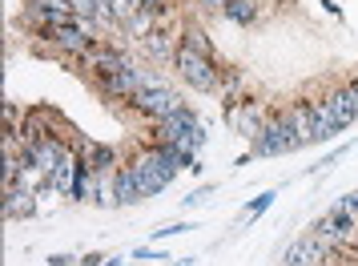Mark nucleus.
I'll return each mask as SVG.
<instances>
[{"mask_svg": "<svg viewBox=\"0 0 358 266\" xmlns=\"http://www.w3.org/2000/svg\"><path fill=\"white\" fill-rule=\"evenodd\" d=\"M133 174H137V186H141V194L145 198H153V194H162L165 186L178 178V169L165 162V153L157 150V146H145V150H137L129 158Z\"/></svg>", "mask_w": 358, "mask_h": 266, "instance_id": "f257e3e1", "label": "nucleus"}, {"mask_svg": "<svg viewBox=\"0 0 358 266\" xmlns=\"http://www.w3.org/2000/svg\"><path fill=\"white\" fill-rule=\"evenodd\" d=\"M173 69H178L181 81L189 85V89H197V93H217V89H222V69L213 65L210 57L185 49V45H181L178 57H173Z\"/></svg>", "mask_w": 358, "mask_h": 266, "instance_id": "f03ea898", "label": "nucleus"}, {"mask_svg": "<svg viewBox=\"0 0 358 266\" xmlns=\"http://www.w3.org/2000/svg\"><path fill=\"white\" fill-rule=\"evenodd\" d=\"M294 150H302V146H298V133H294L290 117L286 113H270L262 137L250 146V158H282V153H294Z\"/></svg>", "mask_w": 358, "mask_h": 266, "instance_id": "7ed1b4c3", "label": "nucleus"}, {"mask_svg": "<svg viewBox=\"0 0 358 266\" xmlns=\"http://www.w3.org/2000/svg\"><path fill=\"white\" fill-rule=\"evenodd\" d=\"M226 121H229V130L238 133V137H245L250 146L262 137V130H266V121H270V105L258 97H242L238 105H229L226 109Z\"/></svg>", "mask_w": 358, "mask_h": 266, "instance_id": "20e7f679", "label": "nucleus"}, {"mask_svg": "<svg viewBox=\"0 0 358 266\" xmlns=\"http://www.w3.org/2000/svg\"><path fill=\"white\" fill-rule=\"evenodd\" d=\"M185 101H181L178 89H169V85H157V89H141L133 101H125V109H133V113H141L145 121H153V117H165L173 113V109H181Z\"/></svg>", "mask_w": 358, "mask_h": 266, "instance_id": "39448f33", "label": "nucleus"}, {"mask_svg": "<svg viewBox=\"0 0 358 266\" xmlns=\"http://www.w3.org/2000/svg\"><path fill=\"white\" fill-rule=\"evenodd\" d=\"M310 234H314V238H318V242H322L330 254H334V250H342V246H346V242L358 234V222H350V218H338V214H330V210H326V214L318 218L314 226H310Z\"/></svg>", "mask_w": 358, "mask_h": 266, "instance_id": "423d86ee", "label": "nucleus"}, {"mask_svg": "<svg viewBox=\"0 0 358 266\" xmlns=\"http://www.w3.org/2000/svg\"><path fill=\"white\" fill-rule=\"evenodd\" d=\"M178 49H181V29H173V24H157L149 36H141V52L157 65H173Z\"/></svg>", "mask_w": 358, "mask_h": 266, "instance_id": "0eeeda50", "label": "nucleus"}, {"mask_svg": "<svg viewBox=\"0 0 358 266\" xmlns=\"http://www.w3.org/2000/svg\"><path fill=\"white\" fill-rule=\"evenodd\" d=\"M334 254L314 238V234H302V238H294L290 246L282 250V266H322L330 262Z\"/></svg>", "mask_w": 358, "mask_h": 266, "instance_id": "6e6552de", "label": "nucleus"}, {"mask_svg": "<svg viewBox=\"0 0 358 266\" xmlns=\"http://www.w3.org/2000/svg\"><path fill=\"white\" fill-rule=\"evenodd\" d=\"M326 105H330V113H334V125L342 130H350L358 121V97H355V89L350 85H334L330 93H326Z\"/></svg>", "mask_w": 358, "mask_h": 266, "instance_id": "1a4fd4ad", "label": "nucleus"}, {"mask_svg": "<svg viewBox=\"0 0 358 266\" xmlns=\"http://www.w3.org/2000/svg\"><path fill=\"white\" fill-rule=\"evenodd\" d=\"M81 158L89 162L93 174H117L121 169V153L109 141H81Z\"/></svg>", "mask_w": 358, "mask_h": 266, "instance_id": "9d476101", "label": "nucleus"}, {"mask_svg": "<svg viewBox=\"0 0 358 266\" xmlns=\"http://www.w3.org/2000/svg\"><path fill=\"white\" fill-rule=\"evenodd\" d=\"M36 214V190L20 182L17 190H4V218L8 222H20V218Z\"/></svg>", "mask_w": 358, "mask_h": 266, "instance_id": "9b49d317", "label": "nucleus"}, {"mask_svg": "<svg viewBox=\"0 0 358 266\" xmlns=\"http://www.w3.org/2000/svg\"><path fill=\"white\" fill-rule=\"evenodd\" d=\"M286 117H290L294 133H298V146H314V141H318V137H314V101H310V97L290 101Z\"/></svg>", "mask_w": 358, "mask_h": 266, "instance_id": "f8f14e48", "label": "nucleus"}, {"mask_svg": "<svg viewBox=\"0 0 358 266\" xmlns=\"http://www.w3.org/2000/svg\"><path fill=\"white\" fill-rule=\"evenodd\" d=\"M113 194H117V206H137V202L145 198V194H141V186H137V174H133L129 162H121V169L113 174Z\"/></svg>", "mask_w": 358, "mask_h": 266, "instance_id": "ddd939ff", "label": "nucleus"}, {"mask_svg": "<svg viewBox=\"0 0 358 266\" xmlns=\"http://www.w3.org/2000/svg\"><path fill=\"white\" fill-rule=\"evenodd\" d=\"M258 17H262L258 0H229V4H226V20H229V24H238V29L258 24Z\"/></svg>", "mask_w": 358, "mask_h": 266, "instance_id": "4468645a", "label": "nucleus"}, {"mask_svg": "<svg viewBox=\"0 0 358 266\" xmlns=\"http://www.w3.org/2000/svg\"><path fill=\"white\" fill-rule=\"evenodd\" d=\"M181 45L213 61V41H210V33H206L201 24H194V20H185V24H181Z\"/></svg>", "mask_w": 358, "mask_h": 266, "instance_id": "2eb2a0df", "label": "nucleus"}, {"mask_svg": "<svg viewBox=\"0 0 358 266\" xmlns=\"http://www.w3.org/2000/svg\"><path fill=\"white\" fill-rule=\"evenodd\" d=\"M330 214L338 218H350V222H358V190H350V194H342L334 206H330Z\"/></svg>", "mask_w": 358, "mask_h": 266, "instance_id": "dca6fc26", "label": "nucleus"}, {"mask_svg": "<svg viewBox=\"0 0 358 266\" xmlns=\"http://www.w3.org/2000/svg\"><path fill=\"white\" fill-rule=\"evenodd\" d=\"M274 198H278L274 190H266V194H258V198H254V202H250V206H245V210H242V218H250V222H254V218H258V214H266V210L274 206Z\"/></svg>", "mask_w": 358, "mask_h": 266, "instance_id": "f3484780", "label": "nucleus"}, {"mask_svg": "<svg viewBox=\"0 0 358 266\" xmlns=\"http://www.w3.org/2000/svg\"><path fill=\"white\" fill-rule=\"evenodd\" d=\"M194 230V222H173V226H162V230H153V242H165V238H178V234Z\"/></svg>", "mask_w": 358, "mask_h": 266, "instance_id": "a211bd4d", "label": "nucleus"}, {"mask_svg": "<svg viewBox=\"0 0 358 266\" xmlns=\"http://www.w3.org/2000/svg\"><path fill=\"white\" fill-rule=\"evenodd\" d=\"M194 4L206 13V17H226V4H229V0H194Z\"/></svg>", "mask_w": 358, "mask_h": 266, "instance_id": "6ab92c4d", "label": "nucleus"}, {"mask_svg": "<svg viewBox=\"0 0 358 266\" xmlns=\"http://www.w3.org/2000/svg\"><path fill=\"white\" fill-rule=\"evenodd\" d=\"M213 194V186H201V190H194V194H185V210H194V206H201V202Z\"/></svg>", "mask_w": 358, "mask_h": 266, "instance_id": "aec40b11", "label": "nucleus"}, {"mask_svg": "<svg viewBox=\"0 0 358 266\" xmlns=\"http://www.w3.org/2000/svg\"><path fill=\"white\" fill-rule=\"evenodd\" d=\"M49 266H77L73 254H49Z\"/></svg>", "mask_w": 358, "mask_h": 266, "instance_id": "412c9836", "label": "nucleus"}, {"mask_svg": "<svg viewBox=\"0 0 358 266\" xmlns=\"http://www.w3.org/2000/svg\"><path fill=\"white\" fill-rule=\"evenodd\" d=\"M81 266H105V258H101V254H85Z\"/></svg>", "mask_w": 358, "mask_h": 266, "instance_id": "4be33fe9", "label": "nucleus"}, {"mask_svg": "<svg viewBox=\"0 0 358 266\" xmlns=\"http://www.w3.org/2000/svg\"><path fill=\"white\" fill-rule=\"evenodd\" d=\"M105 266H129V262H125V258L117 254V258H105Z\"/></svg>", "mask_w": 358, "mask_h": 266, "instance_id": "5701e85b", "label": "nucleus"}, {"mask_svg": "<svg viewBox=\"0 0 358 266\" xmlns=\"http://www.w3.org/2000/svg\"><path fill=\"white\" fill-rule=\"evenodd\" d=\"M350 89H355V97H358V81H350Z\"/></svg>", "mask_w": 358, "mask_h": 266, "instance_id": "b1692460", "label": "nucleus"}]
</instances>
